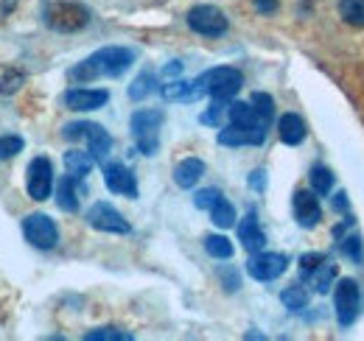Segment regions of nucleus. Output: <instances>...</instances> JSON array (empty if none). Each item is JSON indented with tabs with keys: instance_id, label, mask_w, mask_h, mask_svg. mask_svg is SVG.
I'll use <instances>...</instances> for the list:
<instances>
[{
	"instance_id": "f257e3e1",
	"label": "nucleus",
	"mask_w": 364,
	"mask_h": 341,
	"mask_svg": "<svg viewBox=\"0 0 364 341\" xmlns=\"http://www.w3.org/2000/svg\"><path fill=\"white\" fill-rule=\"evenodd\" d=\"M132 62H135V53L129 48H101L98 53L87 56L70 70V79L82 85V82H95L104 76H121L124 70L132 67Z\"/></svg>"
},
{
	"instance_id": "f03ea898",
	"label": "nucleus",
	"mask_w": 364,
	"mask_h": 341,
	"mask_svg": "<svg viewBox=\"0 0 364 341\" xmlns=\"http://www.w3.org/2000/svg\"><path fill=\"white\" fill-rule=\"evenodd\" d=\"M46 17V26L59 31V34H73V31H82L90 26V9L76 3V0H56L46 6L43 11Z\"/></svg>"
},
{
	"instance_id": "7ed1b4c3",
	"label": "nucleus",
	"mask_w": 364,
	"mask_h": 341,
	"mask_svg": "<svg viewBox=\"0 0 364 341\" xmlns=\"http://www.w3.org/2000/svg\"><path fill=\"white\" fill-rule=\"evenodd\" d=\"M62 134H65V140H70V143L85 140L95 160H104V157L109 154V148H112V137L107 134V129L98 126V124H92V121H76V124H68V126L62 129Z\"/></svg>"
},
{
	"instance_id": "20e7f679",
	"label": "nucleus",
	"mask_w": 364,
	"mask_h": 341,
	"mask_svg": "<svg viewBox=\"0 0 364 341\" xmlns=\"http://www.w3.org/2000/svg\"><path fill=\"white\" fill-rule=\"evenodd\" d=\"M160 126H163V112L160 109H140L132 115V134H135L137 148L151 157L160 148Z\"/></svg>"
},
{
	"instance_id": "39448f33",
	"label": "nucleus",
	"mask_w": 364,
	"mask_h": 341,
	"mask_svg": "<svg viewBox=\"0 0 364 341\" xmlns=\"http://www.w3.org/2000/svg\"><path fill=\"white\" fill-rule=\"evenodd\" d=\"M188 26H191V31H196L202 37H222L230 28L225 11L216 9V6H196V9H191L188 11Z\"/></svg>"
},
{
	"instance_id": "423d86ee",
	"label": "nucleus",
	"mask_w": 364,
	"mask_h": 341,
	"mask_svg": "<svg viewBox=\"0 0 364 341\" xmlns=\"http://www.w3.org/2000/svg\"><path fill=\"white\" fill-rule=\"evenodd\" d=\"M202 82H205V92H208V95L222 98V101H230V98L241 90L244 76H241L235 67H216V70L205 73Z\"/></svg>"
},
{
	"instance_id": "0eeeda50",
	"label": "nucleus",
	"mask_w": 364,
	"mask_h": 341,
	"mask_svg": "<svg viewBox=\"0 0 364 341\" xmlns=\"http://www.w3.org/2000/svg\"><path fill=\"white\" fill-rule=\"evenodd\" d=\"M23 232H26V241L37 249H53L56 241H59V229L56 224L48 218L46 213H34L23 221Z\"/></svg>"
},
{
	"instance_id": "6e6552de",
	"label": "nucleus",
	"mask_w": 364,
	"mask_h": 341,
	"mask_svg": "<svg viewBox=\"0 0 364 341\" xmlns=\"http://www.w3.org/2000/svg\"><path fill=\"white\" fill-rule=\"evenodd\" d=\"M359 283L356 280H339L336 283V291H333V305H336V319L339 325H353L356 313H359Z\"/></svg>"
},
{
	"instance_id": "1a4fd4ad",
	"label": "nucleus",
	"mask_w": 364,
	"mask_h": 341,
	"mask_svg": "<svg viewBox=\"0 0 364 341\" xmlns=\"http://www.w3.org/2000/svg\"><path fill=\"white\" fill-rule=\"evenodd\" d=\"M87 221H90L92 229H98V232H115V235H127L129 232V221L118 213L112 205H107V202L92 205L90 213H87Z\"/></svg>"
},
{
	"instance_id": "9d476101",
	"label": "nucleus",
	"mask_w": 364,
	"mask_h": 341,
	"mask_svg": "<svg viewBox=\"0 0 364 341\" xmlns=\"http://www.w3.org/2000/svg\"><path fill=\"white\" fill-rule=\"evenodd\" d=\"M289 266V257L277 255V252H255L247 263V271L261 280V283H269V280H277Z\"/></svg>"
},
{
	"instance_id": "9b49d317",
	"label": "nucleus",
	"mask_w": 364,
	"mask_h": 341,
	"mask_svg": "<svg viewBox=\"0 0 364 341\" xmlns=\"http://www.w3.org/2000/svg\"><path fill=\"white\" fill-rule=\"evenodd\" d=\"M26 188H28V196L37 199V202H46L53 190V168L46 157H37L31 160L28 166V179H26Z\"/></svg>"
},
{
	"instance_id": "f8f14e48",
	"label": "nucleus",
	"mask_w": 364,
	"mask_h": 341,
	"mask_svg": "<svg viewBox=\"0 0 364 341\" xmlns=\"http://www.w3.org/2000/svg\"><path fill=\"white\" fill-rule=\"evenodd\" d=\"M104 182H107V188H109L112 193H121V196H129V199L137 196L135 173L127 168V166H121V163L104 166Z\"/></svg>"
},
{
	"instance_id": "ddd939ff",
	"label": "nucleus",
	"mask_w": 364,
	"mask_h": 341,
	"mask_svg": "<svg viewBox=\"0 0 364 341\" xmlns=\"http://www.w3.org/2000/svg\"><path fill=\"white\" fill-rule=\"evenodd\" d=\"M228 121L232 126H241V129H258V131H267V129H269V121L252 107V101H250V104L232 101L228 107Z\"/></svg>"
},
{
	"instance_id": "4468645a",
	"label": "nucleus",
	"mask_w": 364,
	"mask_h": 341,
	"mask_svg": "<svg viewBox=\"0 0 364 341\" xmlns=\"http://www.w3.org/2000/svg\"><path fill=\"white\" fill-rule=\"evenodd\" d=\"M294 218H297V224L306 227V229H311V227L319 224L322 207H319L317 196H314L311 190H297V193H294Z\"/></svg>"
},
{
	"instance_id": "2eb2a0df",
	"label": "nucleus",
	"mask_w": 364,
	"mask_h": 341,
	"mask_svg": "<svg viewBox=\"0 0 364 341\" xmlns=\"http://www.w3.org/2000/svg\"><path fill=\"white\" fill-rule=\"evenodd\" d=\"M107 101H109V92L107 90H70V92H65V107L68 109H76V112L98 109Z\"/></svg>"
},
{
	"instance_id": "dca6fc26",
	"label": "nucleus",
	"mask_w": 364,
	"mask_h": 341,
	"mask_svg": "<svg viewBox=\"0 0 364 341\" xmlns=\"http://www.w3.org/2000/svg\"><path fill=\"white\" fill-rule=\"evenodd\" d=\"M238 241H241V247H244L247 252H252V255L267 247V235H264V229H261L255 213H250L238 224Z\"/></svg>"
},
{
	"instance_id": "f3484780",
	"label": "nucleus",
	"mask_w": 364,
	"mask_h": 341,
	"mask_svg": "<svg viewBox=\"0 0 364 341\" xmlns=\"http://www.w3.org/2000/svg\"><path fill=\"white\" fill-rule=\"evenodd\" d=\"M267 137V131L258 129H241V126H225L219 131V143L222 146H261Z\"/></svg>"
},
{
	"instance_id": "a211bd4d",
	"label": "nucleus",
	"mask_w": 364,
	"mask_h": 341,
	"mask_svg": "<svg viewBox=\"0 0 364 341\" xmlns=\"http://www.w3.org/2000/svg\"><path fill=\"white\" fill-rule=\"evenodd\" d=\"M160 92L166 101H196L199 95H205V82L202 76L196 82H168Z\"/></svg>"
},
{
	"instance_id": "6ab92c4d",
	"label": "nucleus",
	"mask_w": 364,
	"mask_h": 341,
	"mask_svg": "<svg viewBox=\"0 0 364 341\" xmlns=\"http://www.w3.org/2000/svg\"><path fill=\"white\" fill-rule=\"evenodd\" d=\"M277 134H280V140H283L286 146H300V143L306 140V124H303V118H300V115L289 112V115H283V118H280V124H277Z\"/></svg>"
},
{
	"instance_id": "aec40b11",
	"label": "nucleus",
	"mask_w": 364,
	"mask_h": 341,
	"mask_svg": "<svg viewBox=\"0 0 364 341\" xmlns=\"http://www.w3.org/2000/svg\"><path fill=\"white\" fill-rule=\"evenodd\" d=\"M79 182L76 176H62L59 188H56V205L65 210V213H76L79 210Z\"/></svg>"
},
{
	"instance_id": "412c9836",
	"label": "nucleus",
	"mask_w": 364,
	"mask_h": 341,
	"mask_svg": "<svg viewBox=\"0 0 364 341\" xmlns=\"http://www.w3.org/2000/svg\"><path fill=\"white\" fill-rule=\"evenodd\" d=\"M202 176H205V163H202V160H196V157L182 160L180 166L174 168V182H177L180 188H193Z\"/></svg>"
},
{
	"instance_id": "4be33fe9",
	"label": "nucleus",
	"mask_w": 364,
	"mask_h": 341,
	"mask_svg": "<svg viewBox=\"0 0 364 341\" xmlns=\"http://www.w3.org/2000/svg\"><path fill=\"white\" fill-rule=\"evenodd\" d=\"M92 166H95V157H92L90 151H79V148H73V151L65 154V168H68L70 176H76V179H85V176L92 170Z\"/></svg>"
},
{
	"instance_id": "5701e85b",
	"label": "nucleus",
	"mask_w": 364,
	"mask_h": 341,
	"mask_svg": "<svg viewBox=\"0 0 364 341\" xmlns=\"http://www.w3.org/2000/svg\"><path fill=\"white\" fill-rule=\"evenodd\" d=\"M333 283H336V266L322 260L317 269L311 271V286H314V291H317V294H328Z\"/></svg>"
},
{
	"instance_id": "b1692460",
	"label": "nucleus",
	"mask_w": 364,
	"mask_h": 341,
	"mask_svg": "<svg viewBox=\"0 0 364 341\" xmlns=\"http://www.w3.org/2000/svg\"><path fill=\"white\" fill-rule=\"evenodd\" d=\"M339 14L348 26L364 28V0H339Z\"/></svg>"
},
{
	"instance_id": "393cba45",
	"label": "nucleus",
	"mask_w": 364,
	"mask_h": 341,
	"mask_svg": "<svg viewBox=\"0 0 364 341\" xmlns=\"http://www.w3.org/2000/svg\"><path fill=\"white\" fill-rule=\"evenodd\" d=\"M210 218H213V224H216V227L228 229V227L235 224V207L230 205L225 196H219V202L210 207Z\"/></svg>"
},
{
	"instance_id": "a878e982",
	"label": "nucleus",
	"mask_w": 364,
	"mask_h": 341,
	"mask_svg": "<svg viewBox=\"0 0 364 341\" xmlns=\"http://www.w3.org/2000/svg\"><path fill=\"white\" fill-rule=\"evenodd\" d=\"M205 249H208V255L219 257V260L232 257V244H230L225 235H208L205 238Z\"/></svg>"
},
{
	"instance_id": "bb28decb",
	"label": "nucleus",
	"mask_w": 364,
	"mask_h": 341,
	"mask_svg": "<svg viewBox=\"0 0 364 341\" xmlns=\"http://www.w3.org/2000/svg\"><path fill=\"white\" fill-rule=\"evenodd\" d=\"M280 299H283V305H286L289 310H303V308L309 305V291H306L303 286H289V288L280 294Z\"/></svg>"
},
{
	"instance_id": "cd10ccee",
	"label": "nucleus",
	"mask_w": 364,
	"mask_h": 341,
	"mask_svg": "<svg viewBox=\"0 0 364 341\" xmlns=\"http://www.w3.org/2000/svg\"><path fill=\"white\" fill-rule=\"evenodd\" d=\"M311 188L317 190L319 196H328L331 188H333V173H331V168L314 166V168H311Z\"/></svg>"
},
{
	"instance_id": "c85d7f7f",
	"label": "nucleus",
	"mask_w": 364,
	"mask_h": 341,
	"mask_svg": "<svg viewBox=\"0 0 364 341\" xmlns=\"http://www.w3.org/2000/svg\"><path fill=\"white\" fill-rule=\"evenodd\" d=\"M151 92H154V73H140L135 79V85L129 87V98L132 101H143Z\"/></svg>"
},
{
	"instance_id": "c756f323",
	"label": "nucleus",
	"mask_w": 364,
	"mask_h": 341,
	"mask_svg": "<svg viewBox=\"0 0 364 341\" xmlns=\"http://www.w3.org/2000/svg\"><path fill=\"white\" fill-rule=\"evenodd\" d=\"M228 101H222V98H213V107L202 115V124H210V126H222V121L228 118Z\"/></svg>"
},
{
	"instance_id": "7c9ffc66",
	"label": "nucleus",
	"mask_w": 364,
	"mask_h": 341,
	"mask_svg": "<svg viewBox=\"0 0 364 341\" xmlns=\"http://www.w3.org/2000/svg\"><path fill=\"white\" fill-rule=\"evenodd\" d=\"M20 151H23V137H17V134H3L0 137V160L17 157Z\"/></svg>"
},
{
	"instance_id": "2f4dec72",
	"label": "nucleus",
	"mask_w": 364,
	"mask_h": 341,
	"mask_svg": "<svg viewBox=\"0 0 364 341\" xmlns=\"http://www.w3.org/2000/svg\"><path fill=\"white\" fill-rule=\"evenodd\" d=\"M85 339H87V341H104V339H109V341H129L132 336H129V333H124V330H118V328H98V330H90Z\"/></svg>"
},
{
	"instance_id": "473e14b6",
	"label": "nucleus",
	"mask_w": 364,
	"mask_h": 341,
	"mask_svg": "<svg viewBox=\"0 0 364 341\" xmlns=\"http://www.w3.org/2000/svg\"><path fill=\"white\" fill-rule=\"evenodd\" d=\"M252 107L272 124V115H274V101H272V95H267V92H255L252 95Z\"/></svg>"
},
{
	"instance_id": "72a5a7b5",
	"label": "nucleus",
	"mask_w": 364,
	"mask_h": 341,
	"mask_svg": "<svg viewBox=\"0 0 364 341\" xmlns=\"http://www.w3.org/2000/svg\"><path fill=\"white\" fill-rule=\"evenodd\" d=\"M219 196H222V193H219L216 188H205V190H199V193L193 196V205H196L199 210H210V207L219 202Z\"/></svg>"
},
{
	"instance_id": "f704fd0d",
	"label": "nucleus",
	"mask_w": 364,
	"mask_h": 341,
	"mask_svg": "<svg viewBox=\"0 0 364 341\" xmlns=\"http://www.w3.org/2000/svg\"><path fill=\"white\" fill-rule=\"evenodd\" d=\"M342 252L350 257V260H356V263H362V238L359 235H348V238H342Z\"/></svg>"
},
{
	"instance_id": "c9c22d12",
	"label": "nucleus",
	"mask_w": 364,
	"mask_h": 341,
	"mask_svg": "<svg viewBox=\"0 0 364 341\" xmlns=\"http://www.w3.org/2000/svg\"><path fill=\"white\" fill-rule=\"evenodd\" d=\"M23 73L20 70H11V73H6L3 76V82H0V95H9V92H17L20 90V85H23Z\"/></svg>"
},
{
	"instance_id": "e433bc0d",
	"label": "nucleus",
	"mask_w": 364,
	"mask_h": 341,
	"mask_svg": "<svg viewBox=\"0 0 364 341\" xmlns=\"http://www.w3.org/2000/svg\"><path fill=\"white\" fill-rule=\"evenodd\" d=\"M325 260V255H319V252H311V255H303L300 257V269H303V274H311L314 269H317L319 263Z\"/></svg>"
},
{
	"instance_id": "4c0bfd02",
	"label": "nucleus",
	"mask_w": 364,
	"mask_h": 341,
	"mask_svg": "<svg viewBox=\"0 0 364 341\" xmlns=\"http://www.w3.org/2000/svg\"><path fill=\"white\" fill-rule=\"evenodd\" d=\"M219 274H222V280H225V288H228V291H238L241 280H238V274H235V271H230V269H222Z\"/></svg>"
},
{
	"instance_id": "58836bf2",
	"label": "nucleus",
	"mask_w": 364,
	"mask_h": 341,
	"mask_svg": "<svg viewBox=\"0 0 364 341\" xmlns=\"http://www.w3.org/2000/svg\"><path fill=\"white\" fill-rule=\"evenodd\" d=\"M277 3H280V0H252V6H255L261 14H272V11H277Z\"/></svg>"
},
{
	"instance_id": "ea45409f",
	"label": "nucleus",
	"mask_w": 364,
	"mask_h": 341,
	"mask_svg": "<svg viewBox=\"0 0 364 341\" xmlns=\"http://www.w3.org/2000/svg\"><path fill=\"white\" fill-rule=\"evenodd\" d=\"M17 9V0H0V20H6Z\"/></svg>"
},
{
	"instance_id": "a19ab883",
	"label": "nucleus",
	"mask_w": 364,
	"mask_h": 341,
	"mask_svg": "<svg viewBox=\"0 0 364 341\" xmlns=\"http://www.w3.org/2000/svg\"><path fill=\"white\" fill-rule=\"evenodd\" d=\"M250 185H252V188H258V190H264V185H267V176H264V170H255V173L250 176Z\"/></svg>"
},
{
	"instance_id": "79ce46f5",
	"label": "nucleus",
	"mask_w": 364,
	"mask_h": 341,
	"mask_svg": "<svg viewBox=\"0 0 364 341\" xmlns=\"http://www.w3.org/2000/svg\"><path fill=\"white\" fill-rule=\"evenodd\" d=\"M333 207H336L339 213H345V210H348V196H345V193H336V196H333Z\"/></svg>"
},
{
	"instance_id": "37998d69",
	"label": "nucleus",
	"mask_w": 364,
	"mask_h": 341,
	"mask_svg": "<svg viewBox=\"0 0 364 341\" xmlns=\"http://www.w3.org/2000/svg\"><path fill=\"white\" fill-rule=\"evenodd\" d=\"M163 73H166L168 79H171V76H180V73H182V62H171V65H168Z\"/></svg>"
}]
</instances>
